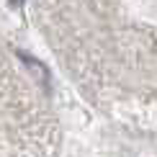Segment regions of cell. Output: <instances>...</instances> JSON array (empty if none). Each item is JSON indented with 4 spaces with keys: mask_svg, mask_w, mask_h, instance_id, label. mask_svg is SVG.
I'll return each mask as SVG.
<instances>
[]
</instances>
